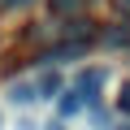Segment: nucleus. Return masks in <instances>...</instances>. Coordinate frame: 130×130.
<instances>
[{"mask_svg":"<svg viewBox=\"0 0 130 130\" xmlns=\"http://www.w3.org/2000/svg\"><path fill=\"white\" fill-rule=\"evenodd\" d=\"M83 104H87V95H83L78 87H74V91H65V100H61V117H74Z\"/></svg>","mask_w":130,"mask_h":130,"instance_id":"nucleus-1","label":"nucleus"},{"mask_svg":"<svg viewBox=\"0 0 130 130\" xmlns=\"http://www.w3.org/2000/svg\"><path fill=\"white\" fill-rule=\"evenodd\" d=\"M48 5H52V13H56V18H74V13L83 9V0H48Z\"/></svg>","mask_w":130,"mask_h":130,"instance_id":"nucleus-2","label":"nucleus"},{"mask_svg":"<svg viewBox=\"0 0 130 130\" xmlns=\"http://www.w3.org/2000/svg\"><path fill=\"white\" fill-rule=\"evenodd\" d=\"M35 87H39V100H43V95L61 91V78H56V74H39V78H35Z\"/></svg>","mask_w":130,"mask_h":130,"instance_id":"nucleus-3","label":"nucleus"},{"mask_svg":"<svg viewBox=\"0 0 130 130\" xmlns=\"http://www.w3.org/2000/svg\"><path fill=\"white\" fill-rule=\"evenodd\" d=\"M117 108L130 117V83H121V95H117Z\"/></svg>","mask_w":130,"mask_h":130,"instance_id":"nucleus-4","label":"nucleus"},{"mask_svg":"<svg viewBox=\"0 0 130 130\" xmlns=\"http://www.w3.org/2000/svg\"><path fill=\"white\" fill-rule=\"evenodd\" d=\"M0 5H9V9H22V5H30V0H0Z\"/></svg>","mask_w":130,"mask_h":130,"instance_id":"nucleus-5","label":"nucleus"},{"mask_svg":"<svg viewBox=\"0 0 130 130\" xmlns=\"http://www.w3.org/2000/svg\"><path fill=\"white\" fill-rule=\"evenodd\" d=\"M117 130H130V126H117Z\"/></svg>","mask_w":130,"mask_h":130,"instance_id":"nucleus-6","label":"nucleus"},{"mask_svg":"<svg viewBox=\"0 0 130 130\" xmlns=\"http://www.w3.org/2000/svg\"><path fill=\"white\" fill-rule=\"evenodd\" d=\"M126 9H130V0H126Z\"/></svg>","mask_w":130,"mask_h":130,"instance_id":"nucleus-7","label":"nucleus"}]
</instances>
